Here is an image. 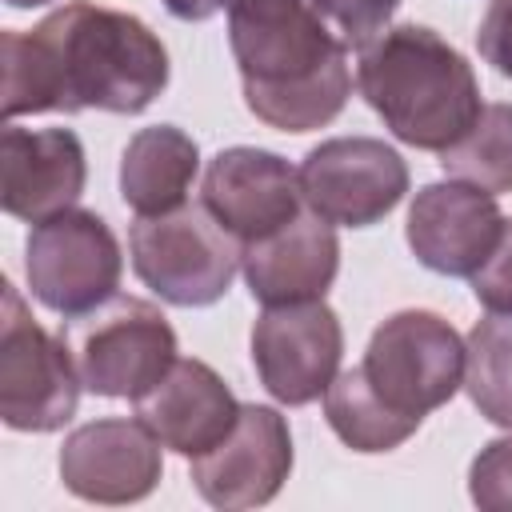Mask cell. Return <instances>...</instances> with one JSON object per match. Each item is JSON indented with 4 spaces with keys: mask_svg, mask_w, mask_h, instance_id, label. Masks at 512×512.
<instances>
[{
    "mask_svg": "<svg viewBox=\"0 0 512 512\" xmlns=\"http://www.w3.org/2000/svg\"><path fill=\"white\" fill-rule=\"evenodd\" d=\"M0 112H144L168 88V52L132 12L72 0L32 32H0Z\"/></svg>",
    "mask_w": 512,
    "mask_h": 512,
    "instance_id": "6da1fadb",
    "label": "cell"
},
{
    "mask_svg": "<svg viewBox=\"0 0 512 512\" xmlns=\"http://www.w3.org/2000/svg\"><path fill=\"white\" fill-rule=\"evenodd\" d=\"M228 44L240 64L244 104L276 132L332 124L348 96V44L312 0H232Z\"/></svg>",
    "mask_w": 512,
    "mask_h": 512,
    "instance_id": "7a4b0ae2",
    "label": "cell"
},
{
    "mask_svg": "<svg viewBox=\"0 0 512 512\" xmlns=\"http://www.w3.org/2000/svg\"><path fill=\"white\" fill-rule=\"evenodd\" d=\"M356 88L396 140L424 152L456 144L484 108L472 64L424 24H396L364 44Z\"/></svg>",
    "mask_w": 512,
    "mask_h": 512,
    "instance_id": "3957f363",
    "label": "cell"
},
{
    "mask_svg": "<svg viewBox=\"0 0 512 512\" xmlns=\"http://www.w3.org/2000/svg\"><path fill=\"white\" fill-rule=\"evenodd\" d=\"M136 276L176 308L216 304L240 268L244 244L200 204H180L160 216H140L128 232Z\"/></svg>",
    "mask_w": 512,
    "mask_h": 512,
    "instance_id": "277c9868",
    "label": "cell"
},
{
    "mask_svg": "<svg viewBox=\"0 0 512 512\" xmlns=\"http://www.w3.org/2000/svg\"><path fill=\"white\" fill-rule=\"evenodd\" d=\"M76 376L88 392L112 400L144 396L176 364V332L168 316L140 296H108L64 324Z\"/></svg>",
    "mask_w": 512,
    "mask_h": 512,
    "instance_id": "5b68a950",
    "label": "cell"
},
{
    "mask_svg": "<svg viewBox=\"0 0 512 512\" xmlns=\"http://www.w3.org/2000/svg\"><path fill=\"white\" fill-rule=\"evenodd\" d=\"M360 372L396 416L420 424L464 384V344L444 316L408 308L372 332Z\"/></svg>",
    "mask_w": 512,
    "mask_h": 512,
    "instance_id": "8992f818",
    "label": "cell"
},
{
    "mask_svg": "<svg viewBox=\"0 0 512 512\" xmlns=\"http://www.w3.org/2000/svg\"><path fill=\"white\" fill-rule=\"evenodd\" d=\"M80 376L64 336H48L16 284L4 280L0 312V420L16 432H56L72 420Z\"/></svg>",
    "mask_w": 512,
    "mask_h": 512,
    "instance_id": "52a82bcc",
    "label": "cell"
},
{
    "mask_svg": "<svg viewBox=\"0 0 512 512\" xmlns=\"http://www.w3.org/2000/svg\"><path fill=\"white\" fill-rule=\"evenodd\" d=\"M24 272L32 296L72 320L116 296L124 256L112 228L96 212L64 208L28 232Z\"/></svg>",
    "mask_w": 512,
    "mask_h": 512,
    "instance_id": "ba28073f",
    "label": "cell"
},
{
    "mask_svg": "<svg viewBox=\"0 0 512 512\" xmlns=\"http://www.w3.org/2000/svg\"><path fill=\"white\" fill-rule=\"evenodd\" d=\"M408 192V164L372 136H336L316 144L300 164V196L328 224L368 228Z\"/></svg>",
    "mask_w": 512,
    "mask_h": 512,
    "instance_id": "9c48e42d",
    "label": "cell"
},
{
    "mask_svg": "<svg viewBox=\"0 0 512 512\" xmlns=\"http://www.w3.org/2000/svg\"><path fill=\"white\" fill-rule=\"evenodd\" d=\"M344 356L340 316L324 300L264 308L252 324V364L272 400L300 408L328 392Z\"/></svg>",
    "mask_w": 512,
    "mask_h": 512,
    "instance_id": "30bf717a",
    "label": "cell"
},
{
    "mask_svg": "<svg viewBox=\"0 0 512 512\" xmlns=\"http://www.w3.org/2000/svg\"><path fill=\"white\" fill-rule=\"evenodd\" d=\"M292 472V432L288 420L268 404H240L232 432L192 456L196 492L224 512L268 504Z\"/></svg>",
    "mask_w": 512,
    "mask_h": 512,
    "instance_id": "8fae6325",
    "label": "cell"
},
{
    "mask_svg": "<svg viewBox=\"0 0 512 512\" xmlns=\"http://www.w3.org/2000/svg\"><path fill=\"white\" fill-rule=\"evenodd\" d=\"M504 216L492 192L464 180L424 184L408 208V248L440 276H472L496 248Z\"/></svg>",
    "mask_w": 512,
    "mask_h": 512,
    "instance_id": "7c38bea8",
    "label": "cell"
},
{
    "mask_svg": "<svg viewBox=\"0 0 512 512\" xmlns=\"http://www.w3.org/2000/svg\"><path fill=\"white\" fill-rule=\"evenodd\" d=\"M160 440L124 416L76 428L60 448V480L72 496L92 504H136L152 496L164 476Z\"/></svg>",
    "mask_w": 512,
    "mask_h": 512,
    "instance_id": "4fadbf2b",
    "label": "cell"
},
{
    "mask_svg": "<svg viewBox=\"0 0 512 512\" xmlns=\"http://www.w3.org/2000/svg\"><path fill=\"white\" fill-rule=\"evenodd\" d=\"M204 208L240 240H260L300 216V172L264 148H224L208 160L200 184Z\"/></svg>",
    "mask_w": 512,
    "mask_h": 512,
    "instance_id": "5bb4252c",
    "label": "cell"
},
{
    "mask_svg": "<svg viewBox=\"0 0 512 512\" xmlns=\"http://www.w3.org/2000/svg\"><path fill=\"white\" fill-rule=\"evenodd\" d=\"M84 144L68 128H16L0 132V204L8 216L40 224L72 208L84 192Z\"/></svg>",
    "mask_w": 512,
    "mask_h": 512,
    "instance_id": "9a60e30c",
    "label": "cell"
},
{
    "mask_svg": "<svg viewBox=\"0 0 512 512\" xmlns=\"http://www.w3.org/2000/svg\"><path fill=\"white\" fill-rule=\"evenodd\" d=\"M240 268L252 300H260L264 308L324 300V292L340 272L336 228L316 212H300L284 228L248 240Z\"/></svg>",
    "mask_w": 512,
    "mask_h": 512,
    "instance_id": "2e32d148",
    "label": "cell"
},
{
    "mask_svg": "<svg viewBox=\"0 0 512 512\" xmlns=\"http://www.w3.org/2000/svg\"><path fill=\"white\" fill-rule=\"evenodd\" d=\"M236 416L240 404L232 388L204 360H176L144 396H136V420L180 456L216 448Z\"/></svg>",
    "mask_w": 512,
    "mask_h": 512,
    "instance_id": "e0dca14e",
    "label": "cell"
},
{
    "mask_svg": "<svg viewBox=\"0 0 512 512\" xmlns=\"http://www.w3.org/2000/svg\"><path fill=\"white\" fill-rule=\"evenodd\" d=\"M200 148L172 124L140 128L120 156V196L136 216H160L188 200Z\"/></svg>",
    "mask_w": 512,
    "mask_h": 512,
    "instance_id": "ac0fdd59",
    "label": "cell"
},
{
    "mask_svg": "<svg viewBox=\"0 0 512 512\" xmlns=\"http://www.w3.org/2000/svg\"><path fill=\"white\" fill-rule=\"evenodd\" d=\"M324 416L332 432L352 448V452H392L400 448L420 424L396 416L364 380L360 368L336 372V380L324 392Z\"/></svg>",
    "mask_w": 512,
    "mask_h": 512,
    "instance_id": "d6986e66",
    "label": "cell"
},
{
    "mask_svg": "<svg viewBox=\"0 0 512 512\" xmlns=\"http://www.w3.org/2000/svg\"><path fill=\"white\" fill-rule=\"evenodd\" d=\"M464 388L484 420L512 428V312H488L468 332Z\"/></svg>",
    "mask_w": 512,
    "mask_h": 512,
    "instance_id": "ffe728a7",
    "label": "cell"
},
{
    "mask_svg": "<svg viewBox=\"0 0 512 512\" xmlns=\"http://www.w3.org/2000/svg\"><path fill=\"white\" fill-rule=\"evenodd\" d=\"M440 168L492 196L512 192V104H484L476 124L440 152Z\"/></svg>",
    "mask_w": 512,
    "mask_h": 512,
    "instance_id": "44dd1931",
    "label": "cell"
},
{
    "mask_svg": "<svg viewBox=\"0 0 512 512\" xmlns=\"http://www.w3.org/2000/svg\"><path fill=\"white\" fill-rule=\"evenodd\" d=\"M472 504L484 512H512V436L488 440L468 468Z\"/></svg>",
    "mask_w": 512,
    "mask_h": 512,
    "instance_id": "7402d4cb",
    "label": "cell"
},
{
    "mask_svg": "<svg viewBox=\"0 0 512 512\" xmlns=\"http://www.w3.org/2000/svg\"><path fill=\"white\" fill-rule=\"evenodd\" d=\"M316 8H320V16L328 20V28L348 44V48H364V44H372L384 28H388V20H392V12L400 8V0H312Z\"/></svg>",
    "mask_w": 512,
    "mask_h": 512,
    "instance_id": "603a6c76",
    "label": "cell"
},
{
    "mask_svg": "<svg viewBox=\"0 0 512 512\" xmlns=\"http://www.w3.org/2000/svg\"><path fill=\"white\" fill-rule=\"evenodd\" d=\"M468 280H472V296L488 312H512V220H504V232H500L492 256Z\"/></svg>",
    "mask_w": 512,
    "mask_h": 512,
    "instance_id": "cb8c5ba5",
    "label": "cell"
},
{
    "mask_svg": "<svg viewBox=\"0 0 512 512\" xmlns=\"http://www.w3.org/2000/svg\"><path fill=\"white\" fill-rule=\"evenodd\" d=\"M476 48L500 76H512V0L488 4L480 32H476Z\"/></svg>",
    "mask_w": 512,
    "mask_h": 512,
    "instance_id": "d4e9b609",
    "label": "cell"
},
{
    "mask_svg": "<svg viewBox=\"0 0 512 512\" xmlns=\"http://www.w3.org/2000/svg\"><path fill=\"white\" fill-rule=\"evenodd\" d=\"M232 0H164V8L176 16V20H208L216 12H224Z\"/></svg>",
    "mask_w": 512,
    "mask_h": 512,
    "instance_id": "484cf974",
    "label": "cell"
},
{
    "mask_svg": "<svg viewBox=\"0 0 512 512\" xmlns=\"http://www.w3.org/2000/svg\"><path fill=\"white\" fill-rule=\"evenodd\" d=\"M4 4H12V8H36V4H52V0H4Z\"/></svg>",
    "mask_w": 512,
    "mask_h": 512,
    "instance_id": "4316f807",
    "label": "cell"
}]
</instances>
